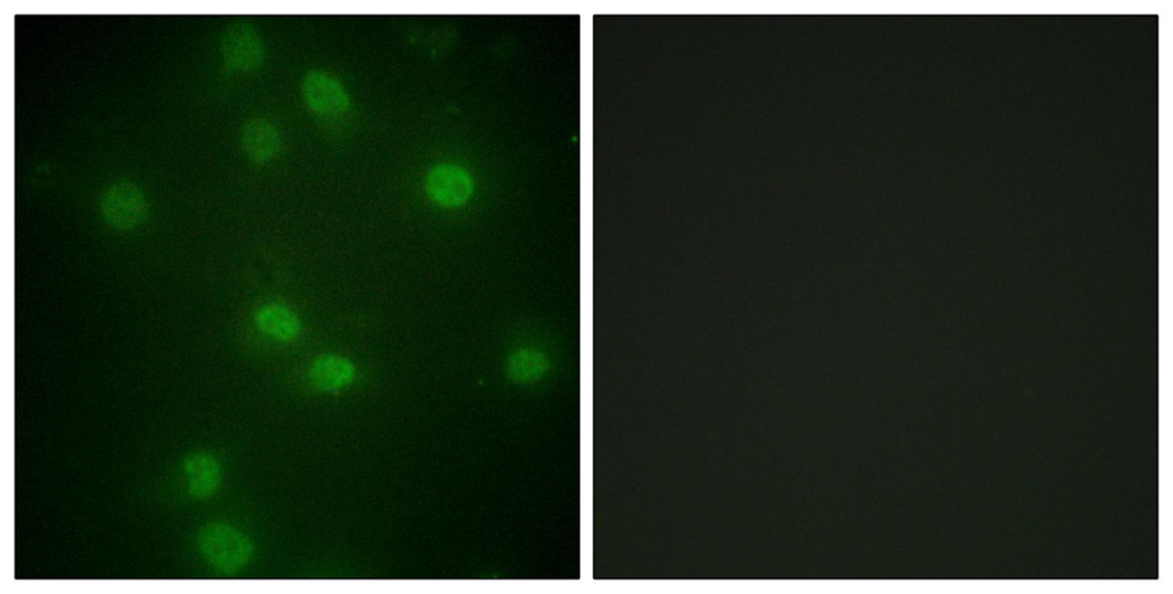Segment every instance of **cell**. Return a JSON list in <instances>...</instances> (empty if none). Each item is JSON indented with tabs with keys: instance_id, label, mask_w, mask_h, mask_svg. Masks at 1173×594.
<instances>
[{
	"instance_id": "cell-1",
	"label": "cell",
	"mask_w": 1173,
	"mask_h": 594,
	"mask_svg": "<svg viewBox=\"0 0 1173 594\" xmlns=\"http://www.w3.org/2000/svg\"><path fill=\"white\" fill-rule=\"evenodd\" d=\"M202 557L223 574H234L247 566L255 553L254 543L236 528L220 522L204 526L197 533Z\"/></svg>"
},
{
	"instance_id": "cell-2",
	"label": "cell",
	"mask_w": 1173,
	"mask_h": 594,
	"mask_svg": "<svg viewBox=\"0 0 1173 594\" xmlns=\"http://www.w3.org/2000/svg\"><path fill=\"white\" fill-rule=\"evenodd\" d=\"M150 207V201L141 187L126 180L110 185L100 198L104 220L121 231L140 227L149 219Z\"/></svg>"
},
{
	"instance_id": "cell-3",
	"label": "cell",
	"mask_w": 1173,
	"mask_h": 594,
	"mask_svg": "<svg viewBox=\"0 0 1173 594\" xmlns=\"http://www.w3.org/2000/svg\"><path fill=\"white\" fill-rule=\"evenodd\" d=\"M220 48L225 68L229 72H257L266 61V47L249 22L229 24L222 34Z\"/></svg>"
},
{
	"instance_id": "cell-4",
	"label": "cell",
	"mask_w": 1173,
	"mask_h": 594,
	"mask_svg": "<svg viewBox=\"0 0 1173 594\" xmlns=\"http://www.w3.org/2000/svg\"><path fill=\"white\" fill-rule=\"evenodd\" d=\"M426 190L433 203L458 207L472 197L474 185L471 175L464 170L446 164L438 165L429 172Z\"/></svg>"
},
{
	"instance_id": "cell-5",
	"label": "cell",
	"mask_w": 1173,
	"mask_h": 594,
	"mask_svg": "<svg viewBox=\"0 0 1173 594\" xmlns=\"http://www.w3.org/2000/svg\"><path fill=\"white\" fill-rule=\"evenodd\" d=\"M308 107L320 115H337L348 110L349 97L344 86L326 73L312 71L302 83Z\"/></svg>"
},
{
	"instance_id": "cell-6",
	"label": "cell",
	"mask_w": 1173,
	"mask_h": 594,
	"mask_svg": "<svg viewBox=\"0 0 1173 594\" xmlns=\"http://www.w3.org/2000/svg\"><path fill=\"white\" fill-rule=\"evenodd\" d=\"M281 147L278 130L261 118L248 121L241 132V148L246 158L255 164H262L273 159Z\"/></svg>"
},
{
	"instance_id": "cell-7",
	"label": "cell",
	"mask_w": 1173,
	"mask_h": 594,
	"mask_svg": "<svg viewBox=\"0 0 1173 594\" xmlns=\"http://www.w3.org/2000/svg\"><path fill=\"white\" fill-rule=\"evenodd\" d=\"M356 377V367L338 355H321L310 368V378L314 388L324 392L340 391Z\"/></svg>"
},
{
	"instance_id": "cell-8",
	"label": "cell",
	"mask_w": 1173,
	"mask_h": 594,
	"mask_svg": "<svg viewBox=\"0 0 1173 594\" xmlns=\"http://www.w3.org/2000/svg\"><path fill=\"white\" fill-rule=\"evenodd\" d=\"M189 479L191 496L203 499L214 495L222 483L220 466L214 456L205 453L189 455L183 463Z\"/></svg>"
},
{
	"instance_id": "cell-9",
	"label": "cell",
	"mask_w": 1173,
	"mask_h": 594,
	"mask_svg": "<svg viewBox=\"0 0 1173 594\" xmlns=\"http://www.w3.org/2000/svg\"><path fill=\"white\" fill-rule=\"evenodd\" d=\"M255 321L263 334L280 342H292L300 336L302 331L299 316L280 304L262 306L257 312Z\"/></svg>"
},
{
	"instance_id": "cell-10",
	"label": "cell",
	"mask_w": 1173,
	"mask_h": 594,
	"mask_svg": "<svg viewBox=\"0 0 1173 594\" xmlns=\"http://www.w3.org/2000/svg\"><path fill=\"white\" fill-rule=\"evenodd\" d=\"M545 360L541 355L534 352H521L515 356L512 363V372L520 378L534 377L544 370Z\"/></svg>"
}]
</instances>
